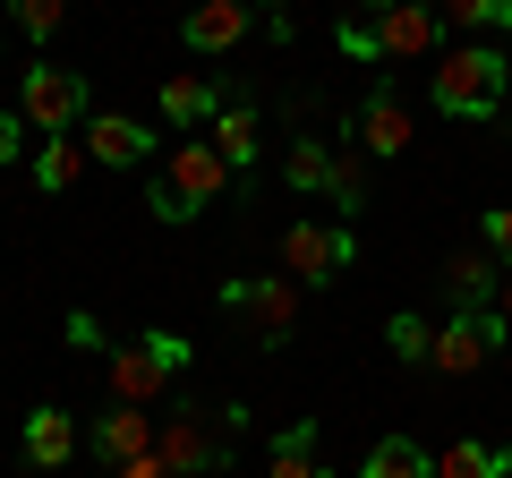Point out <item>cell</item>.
I'll use <instances>...</instances> for the list:
<instances>
[{"label": "cell", "instance_id": "obj_29", "mask_svg": "<svg viewBox=\"0 0 512 478\" xmlns=\"http://www.w3.org/2000/svg\"><path fill=\"white\" fill-rule=\"evenodd\" d=\"M333 43H342L350 60H367V69H384V43H376V26H367V18H342V26H333Z\"/></svg>", "mask_w": 512, "mask_h": 478}, {"label": "cell", "instance_id": "obj_24", "mask_svg": "<svg viewBox=\"0 0 512 478\" xmlns=\"http://www.w3.org/2000/svg\"><path fill=\"white\" fill-rule=\"evenodd\" d=\"M436 18L444 26H470V35H487V26L504 35V26H512V0H436Z\"/></svg>", "mask_w": 512, "mask_h": 478}, {"label": "cell", "instance_id": "obj_32", "mask_svg": "<svg viewBox=\"0 0 512 478\" xmlns=\"http://www.w3.org/2000/svg\"><path fill=\"white\" fill-rule=\"evenodd\" d=\"M256 9H291V0H256Z\"/></svg>", "mask_w": 512, "mask_h": 478}, {"label": "cell", "instance_id": "obj_11", "mask_svg": "<svg viewBox=\"0 0 512 478\" xmlns=\"http://www.w3.org/2000/svg\"><path fill=\"white\" fill-rule=\"evenodd\" d=\"M256 26H265V9H256V0H197V9L180 18V35H188V52L214 60V52H239Z\"/></svg>", "mask_w": 512, "mask_h": 478}, {"label": "cell", "instance_id": "obj_28", "mask_svg": "<svg viewBox=\"0 0 512 478\" xmlns=\"http://www.w3.org/2000/svg\"><path fill=\"white\" fill-rule=\"evenodd\" d=\"M478 248H487L495 265H512V205H487V214H478Z\"/></svg>", "mask_w": 512, "mask_h": 478}, {"label": "cell", "instance_id": "obj_30", "mask_svg": "<svg viewBox=\"0 0 512 478\" xmlns=\"http://www.w3.org/2000/svg\"><path fill=\"white\" fill-rule=\"evenodd\" d=\"M18 146H26V137H18V111H0V171L18 163Z\"/></svg>", "mask_w": 512, "mask_h": 478}, {"label": "cell", "instance_id": "obj_31", "mask_svg": "<svg viewBox=\"0 0 512 478\" xmlns=\"http://www.w3.org/2000/svg\"><path fill=\"white\" fill-rule=\"evenodd\" d=\"M495 316H504V333H512V265H504V291H495Z\"/></svg>", "mask_w": 512, "mask_h": 478}, {"label": "cell", "instance_id": "obj_9", "mask_svg": "<svg viewBox=\"0 0 512 478\" xmlns=\"http://www.w3.org/2000/svg\"><path fill=\"white\" fill-rule=\"evenodd\" d=\"M367 26H376L384 60H427V52L444 43L436 0H367Z\"/></svg>", "mask_w": 512, "mask_h": 478}, {"label": "cell", "instance_id": "obj_6", "mask_svg": "<svg viewBox=\"0 0 512 478\" xmlns=\"http://www.w3.org/2000/svg\"><path fill=\"white\" fill-rule=\"evenodd\" d=\"M222 316H239L248 325V342H291V325H299V282L291 274H231L222 282Z\"/></svg>", "mask_w": 512, "mask_h": 478}, {"label": "cell", "instance_id": "obj_17", "mask_svg": "<svg viewBox=\"0 0 512 478\" xmlns=\"http://www.w3.org/2000/svg\"><path fill=\"white\" fill-rule=\"evenodd\" d=\"M205 129H214V154H222L231 171H248V163H256V146H265V129H256V103H248V94H231V103H222Z\"/></svg>", "mask_w": 512, "mask_h": 478}, {"label": "cell", "instance_id": "obj_27", "mask_svg": "<svg viewBox=\"0 0 512 478\" xmlns=\"http://www.w3.org/2000/svg\"><path fill=\"white\" fill-rule=\"evenodd\" d=\"M60 333H69V350H77V359H111L103 316H94V308H69V325H60Z\"/></svg>", "mask_w": 512, "mask_h": 478}, {"label": "cell", "instance_id": "obj_3", "mask_svg": "<svg viewBox=\"0 0 512 478\" xmlns=\"http://www.w3.org/2000/svg\"><path fill=\"white\" fill-rule=\"evenodd\" d=\"M512 86V60L495 52V43H461V52H444L436 69H427V94H436L444 120H487L495 103H504Z\"/></svg>", "mask_w": 512, "mask_h": 478}, {"label": "cell", "instance_id": "obj_22", "mask_svg": "<svg viewBox=\"0 0 512 478\" xmlns=\"http://www.w3.org/2000/svg\"><path fill=\"white\" fill-rule=\"evenodd\" d=\"M77 171H86V146H77V137H43V146H35V188H43V197H60Z\"/></svg>", "mask_w": 512, "mask_h": 478}, {"label": "cell", "instance_id": "obj_25", "mask_svg": "<svg viewBox=\"0 0 512 478\" xmlns=\"http://www.w3.org/2000/svg\"><path fill=\"white\" fill-rule=\"evenodd\" d=\"M384 350H393L402 368H427V350H436V325H427V316H393V325H384Z\"/></svg>", "mask_w": 512, "mask_h": 478}, {"label": "cell", "instance_id": "obj_33", "mask_svg": "<svg viewBox=\"0 0 512 478\" xmlns=\"http://www.w3.org/2000/svg\"><path fill=\"white\" fill-rule=\"evenodd\" d=\"M163 478H180V470H163Z\"/></svg>", "mask_w": 512, "mask_h": 478}, {"label": "cell", "instance_id": "obj_26", "mask_svg": "<svg viewBox=\"0 0 512 478\" xmlns=\"http://www.w3.org/2000/svg\"><path fill=\"white\" fill-rule=\"evenodd\" d=\"M325 197L342 205V222L367 205V171H359V154H333V188H325Z\"/></svg>", "mask_w": 512, "mask_h": 478}, {"label": "cell", "instance_id": "obj_15", "mask_svg": "<svg viewBox=\"0 0 512 478\" xmlns=\"http://www.w3.org/2000/svg\"><path fill=\"white\" fill-rule=\"evenodd\" d=\"M18 444H26V461H35V470H69V461H77V419H69L60 402H43V410H26Z\"/></svg>", "mask_w": 512, "mask_h": 478}, {"label": "cell", "instance_id": "obj_7", "mask_svg": "<svg viewBox=\"0 0 512 478\" xmlns=\"http://www.w3.org/2000/svg\"><path fill=\"white\" fill-rule=\"evenodd\" d=\"M359 265V231L350 222H291L282 231V274L291 282H342Z\"/></svg>", "mask_w": 512, "mask_h": 478}, {"label": "cell", "instance_id": "obj_8", "mask_svg": "<svg viewBox=\"0 0 512 478\" xmlns=\"http://www.w3.org/2000/svg\"><path fill=\"white\" fill-rule=\"evenodd\" d=\"M504 342H512V333H504V316H495V308H461V316H444V325H436L427 368H436V376H478Z\"/></svg>", "mask_w": 512, "mask_h": 478}, {"label": "cell", "instance_id": "obj_20", "mask_svg": "<svg viewBox=\"0 0 512 478\" xmlns=\"http://www.w3.org/2000/svg\"><path fill=\"white\" fill-rule=\"evenodd\" d=\"M359 478H436V461H427L410 436H384V444H367Z\"/></svg>", "mask_w": 512, "mask_h": 478}, {"label": "cell", "instance_id": "obj_13", "mask_svg": "<svg viewBox=\"0 0 512 478\" xmlns=\"http://www.w3.org/2000/svg\"><path fill=\"white\" fill-rule=\"evenodd\" d=\"M436 282H444V308H453V316H461V308H495V291H504V265H495L487 248H461V257H444Z\"/></svg>", "mask_w": 512, "mask_h": 478}, {"label": "cell", "instance_id": "obj_10", "mask_svg": "<svg viewBox=\"0 0 512 478\" xmlns=\"http://www.w3.org/2000/svg\"><path fill=\"white\" fill-rule=\"evenodd\" d=\"M350 137H359V154H376V163H393V154H410V103L393 77H376L359 103V120H350Z\"/></svg>", "mask_w": 512, "mask_h": 478}, {"label": "cell", "instance_id": "obj_1", "mask_svg": "<svg viewBox=\"0 0 512 478\" xmlns=\"http://www.w3.org/2000/svg\"><path fill=\"white\" fill-rule=\"evenodd\" d=\"M239 427H248L239 402H171L163 427H154V461L180 470V478H222V470H231Z\"/></svg>", "mask_w": 512, "mask_h": 478}, {"label": "cell", "instance_id": "obj_19", "mask_svg": "<svg viewBox=\"0 0 512 478\" xmlns=\"http://www.w3.org/2000/svg\"><path fill=\"white\" fill-rule=\"evenodd\" d=\"M265 478H325L316 470V419H291L274 436V461H265Z\"/></svg>", "mask_w": 512, "mask_h": 478}, {"label": "cell", "instance_id": "obj_14", "mask_svg": "<svg viewBox=\"0 0 512 478\" xmlns=\"http://www.w3.org/2000/svg\"><path fill=\"white\" fill-rule=\"evenodd\" d=\"M86 453H94V461H111V470H120V461L154 453V419H146V410H128V402H111L103 419L86 427Z\"/></svg>", "mask_w": 512, "mask_h": 478}, {"label": "cell", "instance_id": "obj_16", "mask_svg": "<svg viewBox=\"0 0 512 478\" xmlns=\"http://www.w3.org/2000/svg\"><path fill=\"white\" fill-rule=\"evenodd\" d=\"M214 111H222V86H214V77H197V69L163 77V129H205Z\"/></svg>", "mask_w": 512, "mask_h": 478}, {"label": "cell", "instance_id": "obj_4", "mask_svg": "<svg viewBox=\"0 0 512 478\" xmlns=\"http://www.w3.org/2000/svg\"><path fill=\"white\" fill-rule=\"evenodd\" d=\"M188 359H197V350H188L180 333H163V325H146L137 342H111V402L154 410V402L188 376Z\"/></svg>", "mask_w": 512, "mask_h": 478}, {"label": "cell", "instance_id": "obj_34", "mask_svg": "<svg viewBox=\"0 0 512 478\" xmlns=\"http://www.w3.org/2000/svg\"><path fill=\"white\" fill-rule=\"evenodd\" d=\"M0 43H9V35H0Z\"/></svg>", "mask_w": 512, "mask_h": 478}, {"label": "cell", "instance_id": "obj_21", "mask_svg": "<svg viewBox=\"0 0 512 478\" xmlns=\"http://www.w3.org/2000/svg\"><path fill=\"white\" fill-rule=\"evenodd\" d=\"M282 180H291L299 197H325V188H333V146H325V137H291V163H282Z\"/></svg>", "mask_w": 512, "mask_h": 478}, {"label": "cell", "instance_id": "obj_5", "mask_svg": "<svg viewBox=\"0 0 512 478\" xmlns=\"http://www.w3.org/2000/svg\"><path fill=\"white\" fill-rule=\"evenodd\" d=\"M18 120L35 137H69V129H86L94 111H86V77L77 69H60V60H35V69L18 77Z\"/></svg>", "mask_w": 512, "mask_h": 478}, {"label": "cell", "instance_id": "obj_23", "mask_svg": "<svg viewBox=\"0 0 512 478\" xmlns=\"http://www.w3.org/2000/svg\"><path fill=\"white\" fill-rule=\"evenodd\" d=\"M9 26H18L26 43H52L60 26H69V0H9Z\"/></svg>", "mask_w": 512, "mask_h": 478}, {"label": "cell", "instance_id": "obj_12", "mask_svg": "<svg viewBox=\"0 0 512 478\" xmlns=\"http://www.w3.org/2000/svg\"><path fill=\"white\" fill-rule=\"evenodd\" d=\"M86 154L111 163V171H137L154 154V129H146V120H128V111H94V120H86Z\"/></svg>", "mask_w": 512, "mask_h": 478}, {"label": "cell", "instance_id": "obj_2", "mask_svg": "<svg viewBox=\"0 0 512 478\" xmlns=\"http://www.w3.org/2000/svg\"><path fill=\"white\" fill-rule=\"evenodd\" d=\"M231 180H239V171L214 154V137H180V146L163 154V180L146 188V205H154V222H163V231H188V222H197Z\"/></svg>", "mask_w": 512, "mask_h": 478}, {"label": "cell", "instance_id": "obj_18", "mask_svg": "<svg viewBox=\"0 0 512 478\" xmlns=\"http://www.w3.org/2000/svg\"><path fill=\"white\" fill-rule=\"evenodd\" d=\"M436 478H512V444L461 436V444H444V453H436Z\"/></svg>", "mask_w": 512, "mask_h": 478}]
</instances>
